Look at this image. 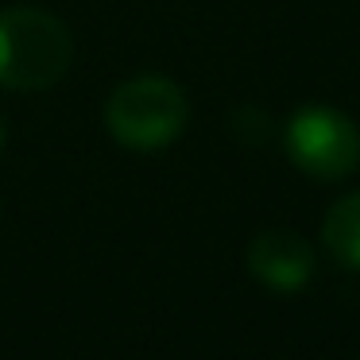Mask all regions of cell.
<instances>
[{
    "instance_id": "6da1fadb",
    "label": "cell",
    "mask_w": 360,
    "mask_h": 360,
    "mask_svg": "<svg viewBox=\"0 0 360 360\" xmlns=\"http://www.w3.org/2000/svg\"><path fill=\"white\" fill-rule=\"evenodd\" d=\"M74 39L63 20L39 8L0 12V86L4 89H47L70 70Z\"/></svg>"
},
{
    "instance_id": "7a4b0ae2",
    "label": "cell",
    "mask_w": 360,
    "mask_h": 360,
    "mask_svg": "<svg viewBox=\"0 0 360 360\" xmlns=\"http://www.w3.org/2000/svg\"><path fill=\"white\" fill-rule=\"evenodd\" d=\"M190 101L171 78H132L112 89L105 105V124L112 140L136 151H159L182 136Z\"/></svg>"
},
{
    "instance_id": "3957f363",
    "label": "cell",
    "mask_w": 360,
    "mask_h": 360,
    "mask_svg": "<svg viewBox=\"0 0 360 360\" xmlns=\"http://www.w3.org/2000/svg\"><path fill=\"white\" fill-rule=\"evenodd\" d=\"M283 143L290 163L321 182L345 179L360 167V128L329 105L298 109L283 132Z\"/></svg>"
},
{
    "instance_id": "277c9868",
    "label": "cell",
    "mask_w": 360,
    "mask_h": 360,
    "mask_svg": "<svg viewBox=\"0 0 360 360\" xmlns=\"http://www.w3.org/2000/svg\"><path fill=\"white\" fill-rule=\"evenodd\" d=\"M248 271L264 287L295 295L314 275V248L290 229H267L248 244Z\"/></svg>"
},
{
    "instance_id": "5b68a950",
    "label": "cell",
    "mask_w": 360,
    "mask_h": 360,
    "mask_svg": "<svg viewBox=\"0 0 360 360\" xmlns=\"http://www.w3.org/2000/svg\"><path fill=\"white\" fill-rule=\"evenodd\" d=\"M321 240L337 264L360 271V190L329 205L326 221H321Z\"/></svg>"
},
{
    "instance_id": "8992f818",
    "label": "cell",
    "mask_w": 360,
    "mask_h": 360,
    "mask_svg": "<svg viewBox=\"0 0 360 360\" xmlns=\"http://www.w3.org/2000/svg\"><path fill=\"white\" fill-rule=\"evenodd\" d=\"M0 148H4V124H0Z\"/></svg>"
}]
</instances>
